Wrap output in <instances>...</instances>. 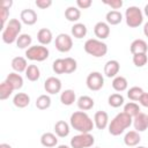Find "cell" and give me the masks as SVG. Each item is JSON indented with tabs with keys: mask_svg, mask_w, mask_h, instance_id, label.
Here are the masks:
<instances>
[{
	"mask_svg": "<svg viewBox=\"0 0 148 148\" xmlns=\"http://www.w3.org/2000/svg\"><path fill=\"white\" fill-rule=\"evenodd\" d=\"M103 86H104V79H103L101 73L92 72V73H90L88 75V77H87V87L90 90L97 91V90L102 89Z\"/></svg>",
	"mask_w": 148,
	"mask_h": 148,
	"instance_id": "cell-8",
	"label": "cell"
},
{
	"mask_svg": "<svg viewBox=\"0 0 148 148\" xmlns=\"http://www.w3.org/2000/svg\"><path fill=\"white\" fill-rule=\"evenodd\" d=\"M94 32H95L96 37H98L101 39H105L110 35V28H109V25L106 23L98 22V23H96V25L94 28Z\"/></svg>",
	"mask_w": 148,
	"mask_h": 148,
	"instance_id": "cell-14",
	"label": "cell"
},
{
	"mask_svg": "<svg viewBox=\"0 0 148 148\" xmlns=\"http://www.w3.org/2000/svg\"><path fill=\"white\" fill-rule=\"evenodd\" d=\"M140 140H141V136L139 135V133H138L136 131H130V132L125 135V138H124V142H125V145L128 146V147H134V146H136V145L140 142Z\"/></svg>",
	"mask_w": 148,
	"mask_h": 148,
	"instance_id": "cell-19",
	"label": "cell"
},
{
	"mask_svg": "<svg viewBox=\"0 0 148 148\" xmlns=\"http://www.w3.org/2000/svg\"><path fill=\"white\" fill-rule=\"evenodd\" d=\"M13 87L7 82V81H3L0 83V99H7L12 92H13Z\"/></svg>",
	"mask_w": 148,
	"mask_h": 148,
	"instance_id": "cell-31",
	"label": "cell"
},
{
	"mask_svg": "<svg viewBox=\"0 0 148 148\" xmlns=\"http://www.w3.org/2000/svg\"><path fill=\"white\" fill-rule=\"evenodd\" d=\"M123 20V16H121V13H119L118 10H110L108 14H106V22L111 25H116V24H119Z\"/></svg>",
	"mask_w": 148,
	"mask_h": 148,
	"instance_id": "cell-27",
	"label": "cell"
},
{
	"mask_svg": "<svg viewBox=\"0 0 148 148\" xmlns=\"http://www.w3.org/2000/svg\"><path fill=\"white\" fill-rule=\"evenodd\" d=\"M133 119L132 117H130L128 114H126L125 112H121V113H118L110 123L109 125V132L111 135H120L127 127L131 126Z\"/></svg>",
	"mask_w": 148,
	"mask_h": 148,
	"instance_id": "cell-2",
	"label": "cell"
},
{
	"mask_svg": "<svg viewBox=\"0 0 148 148\" xmlns=\"http://www.w3.org/2000/svg\"><path fill=\"white\" fill-rule=\"evenodd\" d=\"M64 61H65V73L69 74V73L75 72V69H76V67H77L75 59L68 57V58H65Z\"/></svg>",
	"mask_w": 148,
	"mask_h": 148,
	"instance_id": "cell-37",
	"label": "cell"
},
{
	"mask_svg": "<svg viewBox=\"0 0 148 148\" xmlns=\"http://www.w3.org/2000/svg\"><path fill=\"white\" fill-rule=\"evenodd\" d=\"M40 143L46 148H51L58 143V139L53 133H44L40 138Z\"/></svg>",
	"mask_w": 148,
	"mask_h": 148,
	"instance_id": "cell-22",
	"label": "cell"
},
{
	"mask_svg": "<svg viewBox=\"0 0 148 148\" xmlns=\"http://www.w3.org/2000/svg\"><path fill=\"white\" fill-rule=\"evenodd\" d=\"M51 5H52V0H36V6L42 9H46Z\"/></svg>",
	"mask_w": 148,
	"mask_h": 148,
	"instance_id": "cell-42",
	"label": "cell"
},
{
	"mask_svg": "<svg viewBox=\"0 0 148 148\" xmlns=\"http://www.w3.org/2000/svg\"><path fill=\"white\" fill-rule=\"evenodd\" d=\"M52 68H53V72L56 74H64L65 73V61H64V59L54 60L53 65H52Z\"/></svg>",
	"mask_w": 148,
	"mask_h": 148,
	"instance_id": "cell-39",
	"label": "cell"
},
{
	"mask_svg": "<svg viewBox=\"0 0 148 148\" xmlns=\"http://www.w3.org/2000/svg\"><path fill=\"white\" fill-rule=\"evenodd\" d=\"M44 88H45L46 92L53 95V94H57V92L60 91V89H61V82H60L59 79H57L54 76H50L44 82Z\"/></svg>",
	"mask_w": 148,
	"mask_h": 148,
	"instance_id": "cell-11",
	"label": "cell"
},
{
	"mask_svg": "<svg viewBox=\"0 0 148 148\" xmlns=\"http://www.w3.org/2000/svg\"><path fill=\"white\" fill-rule=\"evenodd\" d=\"M6 81L13 87L14 90H18L23 86V79H22V76L20 74H16V73H9L7 75Z\"/></svg>",
	"mask_w": 148,
	"mask_h": 148,
	"instance_id": "cell-17",
	"label": "cell"
},
{
	"mask_svg": "<svg viewBox=\"0 0 148 148\" xmlns=\"http://www.w3.org/2000/svg\"><path fill=\"white\" fill-rule=\"evenodd\" d=\"M148 57L146 53H140V54H134L133 56V62L136 67H143L147 64Z\"/></svg>",
	"mask_w": 148,
	"mask_h": 148,
	"instance_id": "cell-38",
	"label": "cell"
},
{
	"mask_svg": "<svg viewBox=\"0 0 148 148\" xmlns=\"http://www.w3.org/2000/svg\"><path fill=\"white\" fill-rule=\"evenodd\" d=\"M13 6V0H0V8L9 9Z\"/></svg>",
	"mask_w": 148,
	"mask_h": 148,
	"instance_id": "cell-44",
	"label": "cell"
},
{
	"mask_svg": "<svg viewBox=\"0 0 148 148\" xmlns=\"http://www.w3.org/2000/svg\"><path fill=\"white\" fill-rule=\"evenodd\" d=\"M145 14L148 16V3L146 5V7H145Z\"/></svg>",
	"mask_w": 148,
	"mask_h": 148,
	"instance_id": "cell-48",
	"label": "cell"
},
{
	"mask_svg": "<svg viewBox=\"0 0 148 148\" xmlns=\"http://www.w3.org/2000/svg\"><path fill=\"white\" fill-rule=\"evenodd\" d=\"M71 125L81 133H89L94 127L92 120L83 111H76L71 116Z\"/></svg>",
	"mask_w": 148,
	"mask_h": 148,
	"instance_id": "cell-1",
	"label": "cell"
},
{
	"mask_svg": "<svg viewBox=\"0 0 148 148\" xmlns=\"http://www.w3.org/2000/svg\"><path fill=\"white\" fill-rule=\"evenodd\" d=\"M143 92L145 91L142 90V88H140V87H132L127 91V96H128V98L131 101H134L135 102V101H139L140 99V97L142 96Z\"/></svg>",
	"mask_w": 148,
	"mask_h": 148,
	"instance_id": "cell-36",
	"label": "cell"
},
{
	"mask_svg": "<svg viewBox=\"0 0 148 148\" xmlns=\"http://www.w3.org/2000/svg\"><path fill=\"white\" fill-rule=\"evenodd\" d=\"M96 148H99V147H96Z\"/></svg>",
	"mask_w": 148,
	"mask_h": 148,
	"instance_id": "cell-51",
	"label": "cell"
},
{
	"mask_svg": "<svg viewBox=\"0 0 148 148\" xmlns=\"http://www.w3.org/2000/svg\"><path fill=\"white\" fill-rule=\"evenodd\" d=\"M112 88L116 91H124L127 88V80L124 76H117L112 81Z\"/></svg>",
	"mask_w": 148,
	"mask_h": 148,
	"instance_id": "cell-30",
	"label": "cell"
},
{
	"mask_svg": "<svg viewBox=\"0 0 148 148\" xmlns=\"http://www.w3.org/2000/svg\"><path fill=\"white\" fill-rule=\"evenodd\" d=\"M75 98H76L75 92L72 89H67V90L62 91L60 95V101L64 105H72L75 102Z\"/></svg>",
	"mask_w": 148,
	"mask_h": 148,
	"instance_id": "cell-24",
	"label": "cell"
},
{
	"mask_svg": "<svg viewBox=\"0 0 148 148\" xmlns=\"http://www.w3.org/2000/svg\"><path fill=\"white\" fill-rule=\"evenodd\" d=\"M12 68L15 71V72H23V71H27L28 68V65H27V60L22 57H15L13 60H12Z\"/></svg>",
	"mask_w": 148,
	"mask_h": 148,
	"instance_id": "cell-23",
	"label": "cell"
},
{
	"mask_svg": "<svg viewBox=\"0 0 148 148\" xmlns=\"http://www.w3.org/2000/svg\"><path fill=\"white\" fill-rule=\"evenodd\" d=\"M124 112H125L126 114H128L130 117L134 118L138 113H140V108H139V105H138L136 103L130 102V103H127V104L124 106Z\"/></svg>",
	"mask_w": 148,
	"mask_h": 148,
	"instance_id": "cell-33",
	"label": "cell"
},
{
	"mask_svg": "<svg viewBox=\"0 0 148 148\" xmlns=\"http://www.w3.org/2000/svg\"><path fill=\"white\" fill-rule=\"evenodd\" d=\"M21 31V22L17 18L9 20L7 27L2 31V40L6 44H12L15 40H17V36Z\"/></svg>",
	"mask_w": 148,
	"mask_h": 148,
	"instance_id": "cell-3",
	"label": "cell"
},
{
	"mask_svg": "<svg viewBox=\"0 0 148 148\" xmlns=\"http://www.w3.org/2000/svg\"><path fill=\"white\" fill-rule=\"evenodd\" d=\"M21 20L23 23L28 24V25H32L37 22V14L34 9H23L21 12Z\"/></svg>",
	"mask_w": 148,
	"mask_h": 148,
	"instance_id": "cell-12",
	"label": "cell"
},
{
	"mask_svg": "<svg viewBox=\"0 0 148 148\" xmlns=\"http://www.w3.org/2000/svg\"><path fill=\"white\" fill-rule=\"evenodd\" d=\"M139 102H140L143 106L148 108V92H143V94H142V96L140 97Z\"/></svg>",
	"mask_w": 148,
	"mask_h": 148,
	"instance_id": "cell-45",
	"label": "cell"
},
{
	"mask_svg": "<svg viewBox=\"0 0 148 148\" xmlns=\"http://www.w3.org/2000/svg\"><path fill=\"white\" fill-rule=\"evenodd\" d=\"M54 132H56V134H57L58 136L65 138V136H67L68 133H69V126H68V124H67L66 121L59 120V121H57L56 125H54Z\"/></svg>",
	"mask_w": 148,
	"mask_h": 148,
	"instance_id": "cell-21",
	"label": "cell"
},
{
	"mask_svg": "<svg viewBox=\"0 0 148 148\" xmlns=\"http://www.w3.org/2000/svg\"><path fill=\"white\" fill-rule=\"evenodd\" d=\"M25 56L29 60L32 61H44L45 59L49 58V50L45 46L35 45V46H30L25 51Z\"/></svg>",
	"mask_w": 148,
	"mask_h": 148,
	"instance_id": "cell-6",
	"label": "cell"
},
{
	"mask_svg": "<svg viewBox=\"0 0 148 148\" xmlns=\"http://www.w3.org/2000/svg\"><path fill=\"white\" fill-rule=\"evenodd\" d=\"M143 34L146 37H148V22L145 24V28H143Z\"/></svg>",
	"mask_w": 148,
	"mask_h": 148,
	"instance_id": "cell-46",
	"label": "cell"
},
{
	"mask_svg": "<svg viewBox=\"0 0 148 148\" xmlns=\"http://www.w3.org/2000/svg\"><path fill=\"white\" fill-rule=\"evenodd\" d=\"M125 18H126V24L130 28H136L143 21V16H142L141 9L138 8V7H135V6L128 7L126 9V12H125Z\"/></svg>",
	"mask_w": 148,
	"mask_h": 148,
	"instance_id": "cell-5",
	"label": "cell"
},
{
	"mask_svg": "<svg viewBox=\"0 0 148 148\" xmlns=\"http://www.w3.org/2000/svg\"><path fill=\"white\" fill-rule=\"evenodd\" d=\"M109 105L112 108H119L120 105L124 104V97L120 94H112L109 96Z\"/></svg>",
	"mask_w": 148,
	"mask_h": 148,
	"instance_id": "cell-35",
	"label": "cell"
},
{
	"mask_svg": "<svg viewBox=\"0 0 148 148\" xmlns=\"http://www.w3.org/2000/svg\"><path fill=\"white\" fill-rule=\"evenodd\" d=\"M0 148H12V146L8 145V143H1L0 145Z\"/></svg>",
	"mask_w": 148,
	"mask_h": 148,
	"instance_id": "cell-47",
	"label": "cell"
},
{
	"mask_svg": "<svg viewBox=\"0 0 148 148\" xmlns=\"http://www.w3.org/2000/svg\"><path fill=\"white\" fill-rule=\"evenodd\" d=\"M133 125L136 132H143L148 127V114L140 112L133 118Z\"/></svg>",
	"mask_w": 148,
	"mask_h": 148,
	"instance_id": "cell-10",
	"label": "cell"
},
{
	"mask_svg": "<svg viewBox=\"0 0 148 148\" xmlns=\"http://www.w3.org/2000/svg\"><path fill=\"white\" fill-rule=\"evenodd\" d=\"M94 104H95L94 103V99L91 97H89V96H81L77 99V106L82 111H87V110L92 109Z\"/></svg>",
	"mask_w": 148,
	"mask_h": 148,
	"instance_id": "cell-25",
	"label": "cell"
},
{
	"mask_svg": "<svg viewBox=\"0 0 148 148\" xmlns=\"http://www.w3.org/2000/svg\"><path fill=\"white\" fill-rule=\"evenodd\" d=\"M84 51L92 56V57H96V58H99V57H104L108 52V46L105 43L98 40V39H88L86 43H84Z\"/></svg>",
	"mask_w": 148,
	"mask_h": 148,
	"instance_id": "cell-4",
	"label": "cell"
},
{
	"mask_svg": "<svg viewBox=\"0 0 148 148\" xmlns=\"http://www.w3.org/2000/svg\"><path fill=\"white\" fill-rule=\"evenodd\" d=\"M58 148H69L68 146H66V145H61V146H59Z\"/></svg>",
	"mask_w": 148,
	"mask_h": 148,
	"instance_id": "cell-49",
	"label": "cell"
},
{
	"mask_svg": "<svg viewBox=\"0 0 148 148\" xmlns=\"http://www.w3.org/2000/svg\"><path fill=\"white\" fill-rule=\"evenodd\" d=\"M73 46L72 38L66 34H60L56 38V47L60 52H68Z\"/></svg>",
	"mask_w": 148,
	"mask_h": 148,
	"instance_id": "cell-9",
	"label": "cell"
},
{
	"mask_svg": "<svg viewBox=\"0 0 148 148\" xmlns=\"http://www.w3.org/2000/svg\"><path fill=\"white\" fill-rule=\"evenodd\" d=\"M25 76L29 81H37L40 76V72H39V68L36 66V65H29L27 71H25Z\"/></svg>",
	"mask_w": 148,
	"mask_h": 148,
	"instance_id": "cell-26",
	"label": "cell"
},
{
	"mask_svg": "<svg viewBox=\"0 0 148 148\" xmlns=\"http://www.w3.org/2000/svg\"><path fill=\"white\" fill-rule=\"evenodd\" d=\"M72 35L80 39V38H83L86 35H87V27L83 24V23H76L72 27Z\"/></svg>",
	"mask_w": 148,
	"mask_h": 148,
	"instance_id": "cell-28",
	"label": "cell"
},
{
	"mask_svg": "<svg viewBox=\"0 0 148 148\" xmlns=\"http://www.w3.org/2000/svg\"><path fill=\"white\" fill-rule=\"evenodd\" d=\"M103 3L110 6L113 9H119L123 6V1L121 0H103Z\"/></svg>",
	"mask_w": 148,
	"mask_h": 148,
	"instance_id": "cell-41",
	"label": "cell"
},
{
	"mask_svg": "<svg viewBox=\"0 0 148 148\" xmlns=\"http://www.w3.org/2000/svg\"><path fill=\"white\" fill-rule=\"evenodd\" d=\"M37 39L42 45H47L52 40V32L47 28H42L37 32Z\"/></svg>",
	"mask_w": 148,
	"mask_h": 148,
	"instance_id": "cell-18",
	"label": "cell"
},
{
	"mask_svg": "<svg viewBox=\"0 0 148 148\" xmlns=\"http://www.w3.org/2000/svg\"><path fill=\"white\" fill-rule=\"evenodd\" d=\"M51 105V98L47 95H40L36 99V108L39 110H46Z\"/></svg>",
	"mask_w": 148,
	"mask_h": 148,
	"instance_id": "cell-32",
	"label": "cell"
},
{
	"mask_svg": "<svg viewBox=\"0 0 148 148\" xmlns=\"http://www.w3.org/2000/svg\"><path fill=\"white\" fill-rule=\"evenodd\" d=\"M13 103H14L15 106L22 109V108H25V106L29 105V103H30V97H29L27 94H24V92H18V94H16V95L14 96Z\"/></svg>",
	"mask_w": 148,
	"mask_h": 148,
	"instance_id": "cell-20",
	"label": "cell"
},
{
	"mask_svg": "<svg viewBox=\"0 0 148 148\" xmlns=\"http://www.w3.org/2000/svg\"><path fill=\"white\" fill-rule=\"evenodd\" d=\"M120 68V65L117 60H109L104 66V74L108 77H113L118 74Z\"/></svg>",
	"mask_w": 148,
	"mask_h": 148,
	"instance_id": "cell-13",
	"label": "cell"
},
{
	"mask_svg": "<svg viewBox=\"0 0 148 148\" xmlns=\"http://www.w3.org/2000/svg\"><path fill=\"white\" fill-rule=\"evenodd\" d=\"M95 142V139L89 133H81L71 139L72 148H88L91 147Z\"/></svg>",
	"mask_w": 148,
	"mask_h": 148,
	"instance_id": "cell-7",
	"label": "cell"
},
{
	"mask_svg": "<svg viewBox=\"0 0 148 148\" xmlns=\"http://www.w3.org/2000/svg\"><path fill=\"white\" fill-rule=\"evenodd\" d=\"M31 36L28 34H22L18 36L17 40H16V45L18 49H25L31 44Z\"/></svg>",
	"mask_w": 148,
	"mask_h": 148,
	"instance_id": "cell-34",
	"label": "cell"
},
{
	"mask_svg": "<svg viewBox=\"0 0 148 148\" xmlns=\"http://www.w3.org/2000/svg\"><path fill=\"white\" fill-rule=\"evenodd\" d=\"M80 16H81V12H80V9H77L75 7H68L65 10V17L71 22L77 21L80 18Z\"/></svg>",
	"mask_w": 148,
	"mask_h": 148,
	"instance_id": "cell-29",
	"label": "cell"
},
{
	"mask_svg": "<svg viewBox=\"0 0 148 148\" xmlns=\"http://www.w3.org/2000/svg\"><path fill=\"white\" fill-rule=\"evenodd\" d=\"M94 120H95V126L98 130H104L106 127V125H108L109 116H108V113L105 111H97L95 113Z\"/></svg>",
	"mask_w": 148,
	"mask_h": 148,
	"instance_id": "cell-16",
	"label": "cell"
},
{
	"mask_svg": "<svg viewBox=\"0 0 148 148\" xmlns=\"http://www.w3.org/2000/svg\"><path fill=\"white\" fill-rule=\"evenodd\" d=\"M148 50L147 43L143 39H135L131 44V53L134 54H140V53H146Z\"/></svg>",
	"mask_w": 148,
	"mask_h": 148,
	"instance_id": "cell-15",
	"label": "cell"
},
{
	"mask_svg": "<svg viewBox=\"0 0 148 148\" xmlns=\"http://www.w3.org/2000/svg\"><path fill=\"white\" fill-rule=\"evenodd\" d=\"M9 16V9L6 8H0V29H3L5 22Z\"/></svg>",
	"mask_w": 148,
	"mask_h": 148,
	"instance_id": "cell-40",
	"label": "cell"
},
{
	"mask_svg": "<svg viewBox=\"0 0 148 148\" xmlns=\"http://www.w3.org/2000/svg\"><path fill=\"white\" fill-rule=\"evenodd\" d=\"M136 148H146V147H136Z\"/></svg>",
	"mask_w": 148,
	"mask_h": 148,
	"instance_id": "cell-50",
	"label": "cell"
},
{
	"mask_svg": "<svg viewBox=\"0 0 148 148\" xmlns=\"http://www.w3.org/2000/svg\"><path fill=\"white\" fill-rule=\"evenodd\" d=\"M91 0H77L76 1V5L79 8L81 9H86V8H89L91 6Z\"/></svg>",
	"mask_w": 148,
	"mask_h": 148,
	"instance_id": "cell-43",
	"label": "cell"
}]
</instances>
